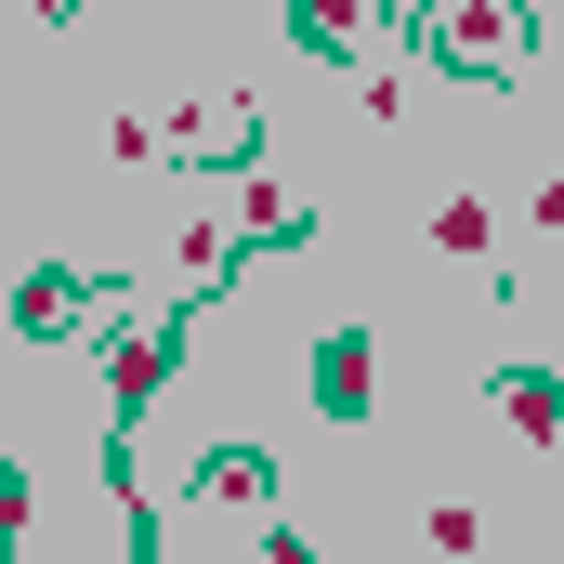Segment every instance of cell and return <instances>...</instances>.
Returning a JSON list of instances; mask_svg holds the SVG:
<instances>
[{
    "instance_id": "6da1fadb",
    "label": "cell",
    "mask_w": 564,
    "mask_h": 564,
    "mask_svg": "<svg viewBox=\"0 0 564 564\" xmlns=\"http://www.w3.org/2000/svg\"><path fill=\"white\" fill-rule=\"evenodd\" d=\"M433 53H446V66H512V53H525V26H512V13H446V26H433Z\"/></svg>"
},
{
    "instance_id": "7a4b0ae2",
    "label": "cell",
    "mask_w": 564,
    "mask_h": 564,
    "mask_svg": "<svg viewBox=\"0 0 564 564\" xmlns=\"http://www.w3.org/2000/svg\"><path fill=\"white\" fill-rule=\"evenodd\" d=\"M315 394L355 421V408H368V341H328V355H315Z\"/></svg>"
}]
</instances>
